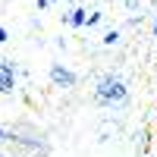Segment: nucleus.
<instances>
[{"instance_id":"1a4fd4ad","label":"nucleus","mask_w":157,"mask_h":157,"mask_svg":"<svg viewBox=\"0 0 157 157\" xmlns=\"http://www.w3.org/2000/svg\"><path fill=\"white\" fill-rule=\"evenodd\" d=\"M151 32H154V35H157V16H154V25H151Z\"/></svg>"},{"instance_id":"9b49d317","label":"nucleus","mask_w":157,"mask_h":157,"mask_svg":"<svg viewBox=\"0 0 157 157\" xmlns=\"http://www.w3.org/2000/svg\"><path fill=\"white\" fill-rule=\"evenodd\" d=\"M145 157H154V154H145Z\"/></svg>"},{"instance_id":"f257e3e1","label":"nucleus","mask_w":157,"mask_h":157,"mask_svg":"<svg viewBox=\"0 0 157 157\" xmlns=\"http://www.w3.org/2000/svg\"><path fill=\"white\" fill-rule=\"evenodd\" d=\"M126 98H129V85L120 75L107 72V75H101L94 82V101L101 104V107H116V104H123Z\"/></svg>"},{"instance_id":"39448f33","label":"nucleus","mask_w":157,"mask_h":157,"mask_svg":"<svg viewBox=\"0 0 157 157\" xmlns=\"http://www.w3.org/2000/svg\"><path fill=\"white\" fill-rule=\"evenodd\" d=\"M116 41H120V29H110L107 35H104V44H107V47H113Z\"/></svg>"},{"instance_id":"0eeeda50","label":"nucleus","mask_w":157,"mask_h":157,"mask_svg":"<svg viewBox=\"0 0 157 157\" xmlns=\"http://www.w3.org/2000/svg\"><path fill=\"white\" fill-rule=\"evenodd\" d=\"M35 3H38V10H47L50 3H54V0H35Z\"/></svg>"},{"instance_id":"7ed1b4c3","label":"nucleus","mask_w":157,"mask_h":157,"mask_svg":"<svg viewBox=\"0 0 157 157\" xmlns=\"http://www.w3.org/2000/svg\"><path fill=\"white\" fill-rule=\"evenodd\" d=\"M13 88H16V69L13 63L0 60V94H13Z\"/></svg>"},{"instance_id":"20e7f679","label":"nucleus","mask_w":157,"mask_h":157,"mask_svg":"<svg viewBox=\"0 0 157 157\" xmlns=\"http://www.w3.org/2000/svg\"><path fill=\"white\" fill-rule=\"evenodd\" d=\"M66 22L72 25V29H85V25H88V10L72 6V10H69V16H66Z\"/></svg>"},{"instance_id":"6e6552de","label":"nucleus","mask_w":157,"mask_h":157,"mask_svg":"<svg viewBox=\"0 0 157 157\" xmlns=\"http://www.w3.org/2000/svg\"><path fill=\"white\" fill-rule=\"evenodd\" d=\"M6 38H10V35H6V29H3V25H0V44H3Z\"/></svg>"},{"instance_id":"f03ea898","label":"nucleus","mask_w":157,"mask_h":157,"mask_svg":"<svg viewBox=\"0 0 157 157\" xmlns=\"http://www.w3.org/2000/svg\"><path fill=\"white\" fill-rule=\"evenodd\" d=\"M50 82H54L57 88H75V72L72 69H66L63 66V63H54V66H50Z\"/></svg>"},{"instance_id":"9d476101","label":"nucleus","mask_w":157,"mask_h":157,"mask_svg":"<svg viewBox=\"0 0 157 157\" xmlns=\"http://www.w3.org/2000/svg\"><path fill=\"white\" fill-rule=\"evenodd\" d=\"M3 138H6V132H3V129H0V141H3Z\"/></svg>"},{"instance_id":"423d86ee","label":"nucleus","mask_w":157,"mask_h":157,"mask_svg":"<svg viewBox=\"0 0 157 157\" xmlns=\"http://www.w3.org/2000/svg\"><path fill=\"white\" fill-rule=\"evenodd\" d=\"M104 19V13H91V16H88V29H91V25H98Z\"/></svg>"}]
</instances>
